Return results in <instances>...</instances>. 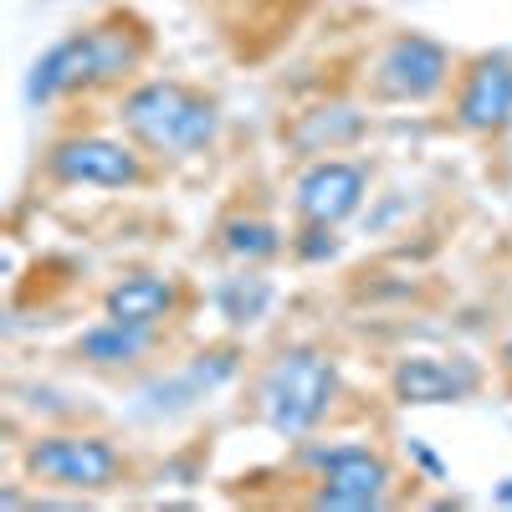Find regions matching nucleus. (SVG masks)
Masks as SVG:
<instances>
[{
	"instance_id": "dca6fc26",
	"label": "nucleus",
	"mask_w": 512,
	"mask_h": 512,
	"mask_svg": "<svg viewBox=\"0 0 512 512\" xmlns=\"http://www.w3.org/2000/svg\"><path fill=\"white\" fill-rule=\"evenodd\" d=\"M333 251H338L333 226H308V231H303V241H297V256H303V262H328Z\"/></svg>"
},
{
	"instance_id": "20e7f679",
	"label": "nucleus",
	"mask_w": 512,
	"mask_h": 512,
	"mask_svg": "<svg viewBox=\"0 0 512 512\" xmlns=\"http://www.w3.org/2000/svg\"><path fill=\"white\" fill-rule=\"evenodd\" d=\"M26 477L62 492H103L123 477V456L103 436H41L21 456Z\"/></svg>"
},
{
	"instance_id": "2eb2a0df",
	"label": "nucleus",
	"mask_w": 512,
	"mask_h": 512,
	"mask_svg": "<svg viewBox=\"0 0 512 512\" xmlns=\"http://www.w3.org/2000/svg\"><path fill=\"white\" fill-rule=\"evenodd\" d=\"M221 246L236 256V262H267V256L282 251V231L272 221H256V216H236L221 226Z\"/></svg>"
},
{
	"instance_id": "423d86ee",
	"label": "nucleus",
	"mask_w": 512,
	"mask_h": 512,
	"mask_svg": "<svg viewBox=\"0 0 512 512\" xmlns=\"http://www.w3.org/2000/svg\"><path fill=\"white\" fill-rule=\"evenodd\" d=\"M451 82V52L441 41L420 36V31H405L384 47L379 67H374V88L379 98H395V103H425L436 98Z\"/></svg>"
},
{
	"instance_id": "f257e3e1",
	"label": "nucleus",
	"mask_w": 512,
	"mask_h": 512,
	"mask_svg": "<svg viewBox=\"0 0 512 512\" xmlns=\"http://www.w3.org/2000/svg\"><path fill=\"white\" fill-rule=\"evenodd\" d=\"M139 62H144V36L128 21H103V26H88V31H72L47 57H36V67L26 77V98L31 103H57V98L82 93V88L123 82Z\"/></svg>"
},
{
	"instance_id": "9d476101",
	"label": "nucleus",
	"mask_w": 512,
	"mask_h": 512,
	"mask_svg": "<svg viewBox=\"0 0 512 512\" xmlns=\"http://www.w3.org/2000/svg\"><path fill=\"white\" fill-rule=\"evenodd\" d=\"M456 123L472 134H502L512 128V62L477 57L456 88Z\"/></svg>"
},
{
	"instance_id": "f03ea898",
	"label": "nucleus",
	"mask_w": 512,
	"mask_h": 512,
	"mask_svg": "<svg viewBox=\"0 0 512 512\" xmlns=\"http://www.w3.org/2000/svg\"><path fill=\"white\" fill-rule=\"evenodd\" d=\"M338 400V364L323 349H282L267 374H262V390H256V405H262V420L282 441H303L313 436L323 415Z\"/></svg>"
},
{
	"instance_id": "ddd939ff",
	"label": "nucleus",
	"mask_w": 512,
	"mask_h": 512,
	"mask_svg": "<svg viewBox=\"0 0 512 512\" xmlns=\"http://www.w3.org/2000/svg\"><path fill=\"white\" fill-rule=\"evenodd\" d=\"M359 128H364V118L354 108H318V113H308L303 123L292 128V144L308 149V154H323V144L333 149V144L359 139Z\"/></svg>"
},
{
	"instance_id": "4468645a",
	"label": "nucleus",
	"mask_w": 512,
	"mask_h": 512,
	"mask_svg": "<svg viewBox=\"0 0 512 512\" xmlns=\"http://www.w3.org/2000/svg\"><path fill=\"white\" fill-rule=\"evenodd\" d=\"M216 303H221V313L236 328H251V323H262L267 308H272V282L267 277H226L221 292H216Z\"/></svg>"
},
{
	"instance_id": "6ab92c4d",
	"label": "nucleus",
	"mask_w": 512,
	"mask_h": 512,
	"mask_svg": "<svg viewBox=\"0 0 512 512\" xmlns=\"http://www.w3.org/2000/svg\"><path fill=\"white\" fill-rule=\"evenodd\" d=\"M502 364H507V374H512V338H507V344H502Z\"/></svg>"
},
{
	"instance_id": "f8f14e48",
	"label": "nucleus",
	"mask_w": 512,
	"mask_h": 512,
	"mask_svg": "<svg viewBox=\"0 0 512 512\" xmlns=\"http://www.w3.org/2000/svg\"><path fill=\"white\" fill-rule=\"evenodd\" d=\"M149 338H154V328H134V323L108 318V323H98L77 338V354L98 369H128L149 354Z\"/></svg>"
},
{
	"instance_id": "9b49d317",
	"label": "nucleus",
	"mask_w": 512,
	"mask_h": 512,
	"mask_svg": "<svg viewBox=\"0 0 512 512\" xmlns=\"http://www.w3.org/2000/svg\"><path fill=\"white\" fill-rule=\"evenodd\" d=\"M175 308H180V282L159 272H134L103 292V313L134 328H159Z\"/></svg>"
},
{
	"instance_id": "7ed1b4c3",
	"label": "nucleus",
	"mask_w": 512,
	"mask_h": 512,
	"mask_svg": "<svg viewBox=\"0 0 512 512\" xmlns=\"http://www.w3.org/2000/svg\"><path fill=\"white\" fill-rule=\"evenodd\" d=\"M123 128L154 154H200L216 144L221 113L185 82H139L118 108Z\"/></svg>"
},
{
	"instance_id": "6e6552de",
	"label": "nucleus",
	"mask_w": 512,
	"mask_h": 512,
	"mask_svg": "<svg viewBox=\"0 0 512 512\" xmlns=\"http://www.w3.org/2000/svg\"><path fill=\"white\" fill-rule=\"evenodd\" d=\"M364 195H369V175L359 164L318 159V164L303 169V180H297V190H292V205L308 226H338L364 205Z\"/></svg>"
},
{
	"instance_id": "a211bd4d",
	"label": "nucleus",
	"mask_w": 512,
	"mask_h": 512,
	"mask_svg": "<svg viewBox=\"0 0 512 512\" xmlns=\"http://www.w3.org/2000/svg\"><path fill=\"white\" fill-rule=\"evenodd\" d=\"M497 502H502V507H512V482H502V487H497Z\"/></svg>"
},
{
	"instance_id": "f3484780",
	"label": "nucleus",
	"mask_w": 512,
	"mask_h": 512,
	"mask_svg": "<svg viewBox=\"0 0 512 512\" xmlns=\"http://www.w3.org/2000/svg\"><path fill=\"white\" fill-rule=\"evenodd\" d=\"M410 456H415V466H420V472H425V477H436V482L446 477V466H441V461H436L431 451H425L420 441H410Z\"/></svg>"
},
{
	"instance_id": "1a4fd4ad",
	"label": "nucleus",
	"mask_w": 512,
	"mask_h": 512,
	"mask_svg": "<svg viewBox=\"0 0 512 512\" xmlns=\"http://www.w3.org/2000/svg\"><path fill=\"white\" fill-rule=\"evenodd\" d=\"M482 384V369L472 359H431L410 354L390 369V395L400 405H456Z\"/></svg>"
},
{
	"instance_id": "39448f33",
	"label": "nucleus",
	"mask_w": 512,
	"mask_h": 512,
	"mask_svg": "<svg viewBox=\"0 0 512 512\" xmlns=\"http://www.w3.org/2000/svg\"><path fill=\"white\" fill-rule=\"evenodd\" d=\"M318 466V487H313V507H333V512H364L379 507L390 492L395 472L390 461L369 446H333V451H313L308 456Z\"/></svg>"
},
{
	"instance_id": "0eeeda50",
	"label": "nucleus",
	"mask_w": 512,
	"mask_h": 512,
	"mask_svg": "<svg viewBox=\"0 0 512 512\" xmlns=\"http://www.w3.org/2000/svg\"><path fill=\"white\" fill-rule=\"evenodd\" d=\"M47 169L62 185H98V190H128L144 180L139 154L123 139H103V134H77V139L52 144Z\"/></svg>"
}]
</instances>
